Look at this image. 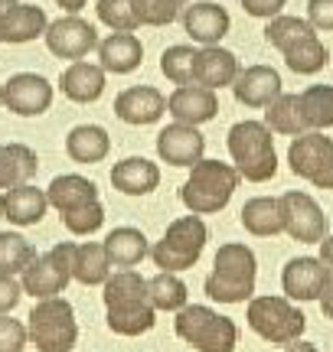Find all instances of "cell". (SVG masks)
<instances>
[{
    "label": "cell",
    "instance_id": "14",
    "mask_svg": "<svg viewBox=\"0 0 333 352\" xmlns=\"http://www.w3.org/2000/svg\"><path fill=\"white\" fill-rule=\"evenodd\" d=\"M333 271L321 258H291L281 271V287L288 300H321L330 287Z\"/></svg>",
    "mask_w": 333,
    "mask_h": 352
},
{
    "label": "cell",
    "instance_id": "32",
    "mask_svg": "<svg viewBox=\"0 0 333 352\" xmlns=\"http://www.w3.org/2000/svg\"><path fill=\"white\" fill-rule=\"evenodd\" d=\"M102 245H105L108 261L115 264V267H134V264L144 261V254L151 252L141 228H128V226L108 232V239H105Z\"/></svg>",
    "mask_w": 333,
    "mask_h": 352
},
{
    "label": "cell",
    "instance_id": "26",
    "mask_svg": "<svg viewBox=\"0 0 333 352\" xmlns=\"http://www.w3.org/2000/svg\"><path fill=\"white\" fill-rule=\"evenodd\" d=\"M108 151H111V138L98 124H78L65 138V153L76 164H102L108 157Z\"/></svg>",
    "mask_w": 333,
    "mask_h": 352
},
{
    "label": "cell",
    "instance_id": "48",
    "mask_svg": "<svg viewBox=\"0 0 333 352\" xmlns=\"http://www.w3.org/2000/svg\"><path fill=\"white\" fill-rule=\"evenodd\" d=\"M56 3H59L65 13H78L82 7H85V0H56Z\"/></svg>",
    "mask_w": 333,
    "mask_h": 352
},
{
    "label": "cell",
    "instance_id": "39",
    "mask_svg": "<svg viewBox=\"0 0 333 352\" xmlns=\"http://www.w3.org/2000/svg\"><path fill=\"white\" fill-rule=\"evenodd\" d=\"M98 20L111 26L115 33H134L138 30V13H134V0H98Z\"/></svg>",
    "mask_w": 333,
    "mask_h": 352
},
{
    "label": "cell",
    "instance_id": "15",
    "mask_svg": "<svg viewBox=\"0 0 333 352\" xmlns=\"http://www.w3.org/2000/svg\"><path fill=\"white\" fill-rule=\"evenodd\" d=\"M206 151V138L196 131V124H166L160 134H157V153L160 160L170 166H193L203 160Z\"/></svg>",
    "mask_w": 333,
    "mask_h": 352
},
{
    "label": "cell",
    "instance_id": "42",
    "mask_svg": "<svg viewBox=\"0 0 333 352\" xmlns=\"http://www.w3.org/2000/svg\"><path fill=\"white\" fill-rule=\"evenodd\" d=\"M26 340H30V333L23 323L0 314V352H23Z\"/></svg>",
    "mask_w": 333,
    "mask_h": 352
},
{
    "label": "cell",
    "instance_id": "31",
    "mask_svg": "<svg viewBox=\"0 0 333 352\" xmlns=\"http://www.w3.org/2000/svg\"><path fill=\"white\" fill-rule=\"evenodd\" d=\"M242 228L248 235H255V239H271V235L284 232L278 199H271V196H255V199L245 202L242 206Z\"/></svg>",
    "mask_w": 333,
    "mask_h": 352
},
{
    "label": "cell",
    "instance_id": "17",
    "mask_svg": "<svg viewBox=\"0 0 333 352\" xmlns=\"http://www.w3.org/2000/svg\"><path fill=\"white\" fill-rule=\"evenodd\" d=\"M166 114L180 124H206L219 114V98L213 88L177 85V91L166 98Z\"/></svg>",
    "mask_w": 333,
    "mask_h": 352
},
{
    "label": "cell",
    "instance_id": "28",
    "mask_svg": "<svg viewBox=\"0 0 333 352\" xmlns=\"http://www.w3.org/2000/svg\"><path fill=\"white\" fill-rule=\"evenodd\" d=\"M265 124L271 127V134H288V138L308 134L310 127H308V118H304V108H301V95L281 91L265 108Z\"/></svg>",
    "mask_w": 333,
    "mask_h": 352
},
{
    "label": "cell",
    "instance_id": "25",
    "mask_svg": "<svg viewBox=\"0 0 333 352\" xmlns=\"http://www.w3.org/2000/svg\"><path fill=\"white\" fill-rule=\"evenodd\" d=\"M111 186L118 192H125V196H147V192H154L160 186V170H157V164L144 160V157H128V160L115 164Z\"/></svg>",
    "mask_w": 333,
    "mask_h": 352
},
{
    "label": "cell",
    "instance_id": "13",
    "mask_svg": "<svg viewBox=\"0 0 333 352\" xmlns=\"http://www.w3.org/2000/svg\"><path fill=\"white\" fill-rule=\"evenodd\" d=\"M46 46H50L52 56L59 59H85L92 50H98V30L82 20L78 13H69V16H59L56 23L46 26Z\"/></svg>",
    "mask_w": 333,
    "mask_h": 352
},
{
    "label": "cell",
    "instance_id": "4",
    "mask_svg": "<svg viewBox=\"0 0 333 352\" xmlns=\"http://www.w3.org/2000/svg\"><path fill=\"white\" fill-rule=\"evenodd\" d=\"M229 153L232 164L242 179L248 183H265L278 173V153L275 138L265 121H239L229 131Z\"/></svg>",
    "mask_w": 333,
    "mask_h": 352
},
{
    "label": "cell",
    "instance_id": "11",
    "mask_svg": "<svg viewBox=\"0 0 333 352\" xmlns=\"http://www.w3.org/2000/svg\"><path fill=\"white\" fill-rule=\"evenodd\" d=\"M281 222L284 232L291 235L294 241H304V245H321L327 235H330V219L323 212L317 199L308 196V192H284L281 199Z\"/></svg>",
    "mask_w": 333,
    "mask_h": 352
},
{
    "label": "cell",
    "instance_id": "40",
    "mask_svg": "<svg viewBox=\"0 0 333 352\" xmlns=\"http://www.w3.org/2000/svg\"><path fill=\"white\" fill-rule=\"evenodd\" d=\"M193 59H196V50H193V46H170V50H164V56H160V72H164L173 85H190Z\"/></svg>",
    "mask_w": 333,
    "mask_h": 352
},
{
    "label": "cell",
    "instance_id": "34",
    "mask_svg": "<svg viewBox=\"0 0 333 352\" xmlns=\"http://www.w3.org/2000/svg\"><path fill=\"white\" fill-rule=\"evenodd\" d=\"M157 310L154 303H138V307H111L108 310V329L118 336H141L154 329Z\"/></svg>",
    "mask_w": 333,
    "mask_h": 352
},
{
    "label": "cell",
    "instance_id": "33",
    "mask_svg": "<svg viewBox=\"0 0 333 352\" xmlns=\"http://www.w3.org/2000/svg\"><path fill=\"white\" fill-rule=\"evenodd\" d=\"M111 274V261L105 254V245L89 241V245H76V258H72V277L85 287L105 284Z\"/></svg>",
    "mask_w": 333,
    "mask_h": 352
},
{
    "label": "cell",
    "instance_id": "44",
    "mask_svg": "<svg viewBox=\"0 0 333 352\" xmlns=\"http://www.w3.org/2000/svg\"><path fill=\"white\" fill-rule=\"evenodd\" d=\"M20 297H23V284H17L13 274L0 271V314H10L13 307L20 303Z\"/></svg>",
    "mask_w": 333,
    "mask_h": 352
},
{
    "label": "cell",
    "instance_id": "1",
    "mask_svg": "<svg viewBox=\"0 0 333 352\" xmlns=\"http://www.w3.org/2000/svg\"><path fill=\"white\" fill-rule=\"evenodd\" d=\"M265 39L281 52L288 69L297 76H314L330 63V52L321 43L317 30L301 16H284V13L271 16L268 26H265Z\"/></svg>",
    "mask_w": 333,
    "mask_h": 352
},
{
    "label": "cell",
    "instance_id": "8",
    "mask_svg": "<svg viewBox=\"0 0 333 352\" xmlns=\"http://www.w3.org/2000/svg\"><path fill=\"white\" fill-rule=\"evenodd\" d=\"M206 239H209V232H206V222L200 215H183V219H173L170 226H166L164 239L157 241L154 248H151V258L160 271H186L193 264L200 261V254L206 248Z\"/></svg>",
    "mask_w": 333,
    "mask_h": 352
},
{
    "label": "cell",
    "instance_id": "30",
    "mask_svg": "<svg viewBox=\"0 0 333 352\" xmlns=\"http://www.w3.org/2000/svg\"><path fill=\"white\" fill-rule=\"evenodd\" d=\"M105 307H138V303H151L147 297V280L131 267H121L115 274H108L105 280Z\"/></svg>",
    "mask_w": 333,
    "mask_h": 352
},
{
    "label": "cell",
    "instance_id": "9",
    "mask_svg": "<svg viewBox=\"0 0 333 352\" xmlns=\"http://www.w3.org/2000/svg\"><path fill=\"white\" fill-rule=\"evenodd\" d=\"M288 164L291 173L317 189H333V138H327L323 131L297 134L288 147Z\"/></svg>",
    "mask_w": 333,
    "mask_h": 352
},
{
    "label": "cell",
    "instance_id": "41",
    "mask_svg": "<svg viewBox=\"0 0 333 352\" xmlns=\"http://www.w3.org/2000/svg\"><path fill=\"white\" fill-rule=\"evenodd\" d=\"M105 222V209L102 202L95 199L89 206H78L72 212H63V226L72 232V235H92V232H98Z\"/></svg>",
    "mask_w": 333,
    "mask_h": 352
},
{
    "label": "cell",
    "instance_id": "19",
    "mask_svg": "<svg viewBox=\"0 0 333 352\" xmlns=\"http://www.w3.org/2000/svg\"><path fill=\"white\" fill-rule=\"evenodd\" d=\"M115 114L125 124H134V127L154 124V121H160L166 114V98L151 85L125 88L115 98Z\"/></svg>",
    "mask_w": 333,
    "mask_h": 352
},
{
    "label": "cell",
    "instance_id": "23",
    "mask_svg": "<svg viewBox=\"0 0 333 352\" xmlns=\"http://www.w3.org/2000/svg\"><path fill=\"white\" fill-rule=\"evenodd\" d=\"M46 10L36 7V3H17L3 20H0V43H10V46H20V43H30L46 33Z\"/></svg>",
    "mask_w": 333,
    "mask_h": 352
},
{
    "label": "cell",
    "instance_id": "22",
    "mask_svg": "<svg viewBox=\"0 0 333 352\" xmlns=\"http://www.w3.org/2000/svg\"><path fill=\"white\" fill-rule=\"evenodd\" d=\"M144 59V46L134 33H115L108 39H98V65L105 72H115V76H128L134 72Z\"/></svg>",
    "mask_w": 333,
    "mask_h": 352
},
{
    "label": "cell",
    "instance_id": "16",
    "mask_svg": "<svg viewBox=\"0 0 333 352\" xmlns=\"http://www.w3.org/2000/svg\"><path fill=\"white\" fill-rule=\"evenodd\" d=\"M281 76L271 65H248L239 69V76L232 82V95L245 108H268L271 101L281 95Z\"/></svg>",
    "mask_w": 333,
    "mask_h": 352
},
{
    "label": "cell",
    "instance_id": "35",
    "mask_svg": "<svg viewBox=\"0 0 333 352\" xmlns=\"http://www.w3.org/2000/svg\"><path fill=\"white\" fill-rule=\"evenodd\" d=\"M147 297L154 303V310L177 314V310L186 307V284H183L173 271H160L157 277L147 280Z\"/></svg>",
    "mask_w": 333,
    "mask_h": 352
},
{
    "label": "cell",
    "instance_id": "49",
    "mask_svg": "<svg viewBox=\"0 0 333 352\" xmlns=\"http://www.w3.org/2000/svg\"><path fill=\"white\" fill-rule=\"evenodd\" d=\"M284 352H321V349H317L314 342H301V340H297V342H291Z\"/></svg>",
    "mask_w": 333,
    "mask_h": 352
},
{
    "label": "cell",
    "instance_id": "29",
    "mask_svg": "<svg viewBox=\"0 0 333 352\" xmlns=\"http://www.w3.org/2000/svg\"><path fill=\"white\" fill-rule=\"evenodd\" d=\"M39 170L36 153L26 144H3L0 147V189H13L30 183Z\"/></svg>",
    "mask_w": 333,
    "mask_h": 352
},
{
    "label": "cell",
    "instance_id": "20",
    "mask_svg": "<svg viewBox=\"0 0 333 352\" xmlns=\"http://www.w3.org/2000/svg\"><path fill=\"white\" fill-rule=\"evenodd\" d=\"M229 10L222 3L203 0V3H193L183 10V30L190 33L200 46H219V39L229 33Z\"/></svg>",
    "mask_w": 333,
    "mask_h": 352
},
{
    "label": "cell",
    "instance_id": "24",
    "mask_svg": "<svg viewBox=\"0 0 333 352\" xmlns=\"http://www.w3.org/2000/svg\"><path fill=\"white\" fill-rule=\"evenodd\" d=\"M63 85V95L76 104H89V101H98L105 91V69L102 65H92L85 59H76L59 78Z\"/></svg>",
    "mask_w": 333,
    "mask_h": 352
},
{
    "label": "cell",
    "instance_id": "38",
    "mask_svg": "<svg viewBox=\"0 0 333 352\" xmlns=\"http://www.w3.org/2000/svg\"><path fill=\"white\" fill-rule=\"evenodd\" d=\"M190 0H134V13L141 26H166L186 10Z\"/></svg>",
    "mask_w": 333,
    "mask_h": 352
},
{
    "label": "cell",
    "instance_id": "10",
    "mask_svg": "<svg viewBox=\"0 0 333 352\" xmlns=\"http://www.w3.org/2000/svg\"><path fill=\"white\" fill-rule=\"evenodd\" d=\"M72 258H76L72 241H63L46 254H36V261L23 271V294L36 297V300L59 297L72 280Z\"/></svg>",
    "mask_w": 333,
    "mask_h": 352
},
{
    "label": "cell",
    "instance_id": "37",
    "mask_svg": "<svg viewBox=\"0 0 333 352\" xmlns=\"http://www.w3.org/2000/svg\"><path fill=\"white\" fill-rule=\"evenodd\" d=\"M36 261V248L17 235V232H0V271L3 274H23L30 264Z\"/></svg>",
    "mask_w": 333,
    "mask_h": 352
},
{
    "label": "cell",
    "instance_id": "18",
    "mask_svg": "<svg viewBox=\"0 0 333 352\" xmlns=\"http://www.w3.org/2000/svg\"><path fill=\"white\" fill-rule=\"evenodd\" d=\"M235 76H239V59H235V52L222 50V46H203V50H196L190 85H203V88L219 91V88L232 85Z\"/></svg>",
    "mask_w": 333,
    "mask_h": 352
},
{
    "label": "cell",
    "instance_id": "45",
    "mask_svg": "<svg viewBox=\"0 0 333 352\" xmlns=\"http://www.w3.org/2000/svg\"><path fill=\"white\" fill-rule=\"evenodd\" d=\"M284 3L288 0H242V10L248 16H261V20H271V16H278L284 10Z\"/></svg>",
    "mask_w": 333,
    "mask_h": 352
},
{
    "label": "cell",
    "instance_id": "2",
    "mask_svg": "<svg viewBox=\"0 0 333 352\" xmlns=\"http://www.w3.org/2000/svg\"><path fill=\"white\" fill-rule=\"evenodd\" d=\"M255 277L258 261L255 252L242 245V241H229L219 245L216 261H213V274L206 277V294L219 303H245L255 294Z\"/></svg>",
    "mask_w": 333,
    "mask_h": 352
},
{
    "label": "cell",
    "instance_id": "21",
    "mask_svg": "<svg viewBox=\"0 0 333 352\" xmlns=\"http://www.w3.org/2000/svg\"><path fill=\"white\" fill-rule=\"evenodd\" d=\"M46 209H50L46 192L36 186H30V183L3 189V196H0V215H3L7 222H13V226H39Z\"/></svg>",
    "mask_w": 333,
    "mask_h": 352
},
{
    "label": "cell",
    "instance_id": "46",
    "mask_svg": "<svg viewBox=\"0 0 333 352\" xmlns=\"http://www.w3.org/2000/svg\"><path fill=\"white\" fill-rule=\"evenodd\" d=\"M321 261L333 271V235H327V239L321 241Z\"/></svg>",
    "mask_w": 333,
    "mask_h": 352
},
{
    "label": "cell",
    "instance_id": "3",
    "mask_svg": "<svg viewBox=\"0 0 333 352\" xmlns=\"http://www.w3.org/2000/svg\"><path fill=\"white\" fill-rule=\"evenodd\" d=\"M239 183H242V176L232 164L200 160V164L190 166V179L180 189V199L193 215H213L229 206Z\"/></svg>",
    "mask_w": 333,
    "mask_h": 352
},
{
    "label": "cell",
    "instance_id": "6",
    "mask_svg": "<svg viewBox=\"0 0 333 352\" xmlns=\"http://www.w3.org/2000/svg\"><path fill=\"white\" fill-rule=\"evenodd\" d=\"M26 333L30 342L39 352H69L78 340V323H76V310L65 297H46L36 300V307L26 316Z\"/></svg>",
    "mask_w": 333,
    "mask_h": 352
},
{
    "label": "cell",
    "instance_id": "5",
    "mask_svg": "<svg viewBox=\"0 0 333 352\" xmlns=\"http://www.w3.org/2000/svg\"><path fill=\"white\" fill-rule=\"evenodd\" d=\"M173 329L196 352H235L239 346V327L203 303H186L183 310H177Z\"/></svg>",
    "mask_w": 333,
    "mask_h": 352
},
{
    "label": "cell",
    "instance_id": "43",
    "mask_svg": "<svg viewBox=\"0 0 333 352\" xmlns=\"http://www.w3.org/2000/svg\"><path fill=\"white\" fill-rule=\"evenodd\" d=\"M308 23L317 33H333V0H308Z\"/></svg>",
    "mask_w": 333,
    "mask_h": 352
},
{
    "label": "cell",
    "instance_id": "50",
    "mask_svg": "<svg viewBox=\"0 0 333 352\" xmlns=\"http://www.w3.org/2000/svg\"><path fill=\"white\" fill-rule=\"evenodd\" d=\"M17 3H20V0H0V20H3V16H7V13H10Z\"/></svg>",
    "mask_w": 333,
    "mask_h": 352
},
{
    "label": "cell",
    "instance_id": "27",
    "mask_svg": "<svg viewBox=\"0 0 333 352\" xmlns=\"http://www.w3.org/2000/svg\"><path fill=\"white\" fill-rule=\"evenodd\" d=\"M46 199H50V206H56L59 212H72L78 206H89V202L98 199V186L78 173H65V176H56L50 183Z\"/></svg>",
    "mask_w": 333,
    "mask_h": 352
},
{
    "label": "cell",
    "instance_id": "12",
    "mask_svg": "<svg viewBox=\"0 0 333 352\" xmlns=\"http://www.w3.org/2000/svg\"><path fill=\"white\" fill-rule=\"evenodd\" d=\"M0 104L20 118H36V114L50 111L52 85L36 72H17L0 85Z\"/></svg>",
    "mask_w": 333,
    "mask_h": 352
},
{
    "label": "cell",
    "instance_id": "36",
    "mask_svg": "<svg viewBox=\"0 0 333 352\" xmlns=\"http://www.w3.org/2000/svg\"><path fill=\"white\" fill-rule=\"evenodd\" d=\"M301 108L308 118L310 131H327L333 127V88L330 85H310L301 91Z\"/></svg>",
    "mask_w": 333,
    "mask_h": 352
},
{
    "label": "cell",
    "instance_id": "7",
    "mask_svg": "<svg viewBox=\"0 0 333 352\" xmlns=\"http://www.w3.org/2000/svg\"><path fill=\"white\" fill-rule=\"evenodd\" d=\"M248 327L271 346H291L308 329V316L297 310L288 297H252L245 310Z\"/></svg>",
    "mask_w": 333,
    "mask_h": 352
},
{
    "label": "cell",
    "instance_id": "47",
    "mask_svg": "<svg viewBox=\"0 0 333 352\" xmlns=\"http://www.w3.org/2000/svg\"><path fill=\"white\" fill-rule=\"evenodd\" d=\"M321 310L327 320H333V280H330V287L323 290V297H321Z\"/></svg>",
    "mask_w": 333,
    "mask_h": 352
}]
</instances>
